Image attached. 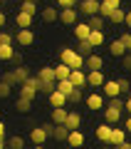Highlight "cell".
I'll return each instance as SVG.
<instances>
[{"instance_id": "6da1fadb", "label": "cell", "mask_w": 131, "mask_h": 149, "mask_svg": "<svg viewBox=\"0 0 131 149\" xmlns=\"http://www.w3.org/2000/svg\"><path fill=\"white\" fill-rule=\"evenodd\" d=\"M59 62L67 65L69 70H84V57L77 52V50H72V47H62V52H59Z\"/></svg>"}, {"instance_id": "7a4b0ae2", "label": "cell", "mask_w": 131, "mask_h": 149, "mask_svg": "<svg viewBox=\"0 0 131 149\" xmlns=\"http://www.w3.org/2000/svg\"><path fill=\"white\" fill-rule=\"evenodd\" d=\"M121 109H124V100H119V97L109 100V104H106V109H104V122L114 127V124L121 119Z\"/></svg>"}, {"instance_id": "3957f363", "label": "cell", "mask_w": 131, "mask_h": 149, "mask_svg": "<svg viewBox=\"0 0 131 149\" xmlns=\"http://www.w3.org/2000/svg\"><path fill=\"white\" fill-rule=\"evenodd\" d=\"M37 90H40V80H37V77H27V80L20 85V97L32 102L37 97Z\"/></svg>"}, {"instance_id": "277c9868", "label": "cell", "mask_w": 131, "mask_h": 149, "mask_svg": "<svg viewBox=\"0 0 131 149\" xmlns=\"http://www.w3.org/2000/svg\"><path fill=\"white\" fill-rule=\"evenodd\" d=\"M47 127H50V124H40V127H32V129H30V142H32V144H45V142L50 139Z\"/></svg>"}, {"instance_id": "5b68a950", "label": "cell", "mask_w": 131, "mask_h": 149, "mask_svg": "<svg viewBox=\"0 0 131 149\" xmlns=\"http://www.w3.org/2000/svg\"><path fill=\"white\" fill-rule=\"evenodd\" d=\"M15 42L22 45V47H30V45L35 42V30H32V27H27V30H17L15 32Z\"/></svg>"}, {"instance_id": "8992f818", "label": "cell", "mask_w": 131, "mask_h": 149, "mask_svg": "<svg viewBox=\"0 0 131 149\" xmlns=\"http://www.w3.org/2000/svg\"><path fill=\"white\" fill-rule=\"evenodd\" d=\"M99 5H101L99 0H82V3H79V10L87 17H92V15H99Z\"/></svg>"}, {"instance_id": "52a82bcc", "label": "cell", "mask_w": 131, "mask_h": 149, "mask_svg": "<svg viewBox=\"0 0 131 149\" xmlns=\"http://www.w3.org/2000/svg\"><path fill=\"white\" fill-rule=\"evenodd\" d=\"M104 82H106L104 70H92V72H87V85L89 87H101Z\"/></svg>"}, {"instance_id": "ba28073f", "label": "cell", "mask_w": 131, "mask_h": 149, "mask_svg": "<svg viewBox=\"0 0 131 149\" xmlns=\"http://www.w3.org/2000/svg\"><path fill=\"white\" fill-rule=\"evenodd\" d=\"M69 82H72V87H77V90H84V85H87V72H84V70H72V72H69Z\"/></svg>"}, {"instance_id": "9c48e42d", "label": "cell", "mask_w": 131, "mask_h": 149, "mask_svg": "<svg viewBox=\"0 0 131 149\" xmlns=\"http://www.w3.org/2000/svg\"><path fill=\"white\" fill-rule=\"evenodd\" d=\"M121 8V0H101V5H99V15L104 17H109L111 15V10H119Z\"/></svg>"}, {"instance_id": "30bf717a", "label": "cell", "mask_w": 131, "mask_h": 149, "mask_svg": "<svg viewBox=\"0 0 131 149\" xmlns=\"http://www.w3.org/2000/svg\"><path fill=\"white\" fill-rule=\"evenodd\" d=\"M84 70H104V57H101V55H94L92 52L89 57H84Z\"/></svg>"}, {"instance_id": "8fae6325", "label": "cell", "mask_w": 131, "mask_h": 149, "mask_svg": "<svg viewBox=\"0 0 131 149\" xmlns=\"http://www.w3.org/2000/svg\"><path fill=\"white\" fill-rule=\"evenodd\" d=\"M101 92H104V97H109V100L119 97V95H121V90H119V82H116V80H106L104 85H101Z\"/></svg>"}, {"instance_id": "7c38bea8", "label": "cell", "mask_w": 131, "mask_h": 149, "mask_svg": "<svg viewBox=\"0 0 131 149\" xmlns=\"http://www.w3.org/2000/svg\"><path fill=\"white\" fill-rule=\"evenodd\" d=\"M64 127L69 129V132H72V129H79L82 127V114H79V112H67V119H64Z\"/></svg>"}, {"instance_id": "4fadbf2b", "label": "cell", "mask_w": 131, "mask_h": 149, "mask_svg": "<svg viewBox=\"0 0 131 149\" xmlns=\"http://www.w3.org/2000/svg\"><path fill=\"white\" fill-rule=\"evenodd\" d=\"M59 20H62L64 25H77V10H74V5L72 8H62V10H59Z\"/></svg>"}, {"instance_id": "5bb4252c", "label": "cell", "mask_w": 131, "mask_h": 149, "mask_svg": "<svg viewBox=\"0 0 131 149\" xmlns=\"http://www.w3.org/2000/svg\"><path fill=\"white\" fill-rule=\"evenodd\" d=\"M67 144L72 149H79V147H84V134L79 132V129H72V132L67 134Z\"/></svg>"}, {"instance_id": "9a60e30c", "label": "cell", "mask_w": 131, "mask_h": 149, "mask_svg": "<svg viewBox=\"0 0 131 149\" xmlns=\"http://www.w3.org/2000/svg\"><path fill=\"white\" fill-rule=\"evenodd\" d=\"M87 107L89 109H104V97L99 95V92H92V95H87Z\"/></svg>"}, {"instance_id": "2e32d148", "label": "cell", "mask_w": 131, "mask_h": 149, "mask_svg": "<svg viewBox=\"0 0 131 149\" xmlns=\"http://www.w3.org/2000/svg\"><path fill=\"white\" fill-rule=\"evenodd\" d=\"M67 134H69V129L64 127V124H52V132H50V137H52L54 142H67Z\"/></svg>"}, {"instance_id": "e0dca14e", "label": "cell", "mask_w": 131, "mask_h": 149, "mask_svg": "<svg viewBox=\"0 0 131 149\" xmlns=\"http://www.w3.org/2000/svg\"><path fill=\"white\" fill-rule=\"evenodd\" d=\"M87 40H89L92 47H101V45H104V40H106V35H104V30H92Z\"/></svg>"}, {"instance_id": "ac0fdd59", "label": "cell", "mask_w": 131, "mask_h": 149, "mask_svg": "<svg viewBox=\"0 0 131 149\" xmlns=\"http://www.w3.org/2000/svg\"><path fill=\"white\" fill-rule=\"evenodd\" d=\"M47 100H50V104H52V109H54V107H67V97H64L62 92H57V90L50 92Z\"/></svg>"}, {"instance_id": "d6986e66", "label": "cell", "mask_w": 131, "mask_h": 149, "mask_svg": "<svg viewBox=\"0 0 131 149\" xmlns=\"http://www.w3.org/2000/svg\"><path fill=\"white\" fill-rule=\"evenodd\" d=\"M15 25L20 27V30H27V27H32V15H27V13H17L15 15Z\"/></svg>"}, {"instance_id": "ffe728a7", "label": "cell", "mask_w": 131, "mask_h": 149, "mask_svg": "<svg viewBox=\"0 0 131 149\" xmlns=\"http://www.w3.org/2000/svg\"><path fill=\"white\" fill-rule=\"evenodd\" d=\"M121 142H126V132H124V129H116V127H111V137H109V144H111V147H119Z\"/></svg>"}, {"instance_id": "44dd1931", "label": "cell", "mask_w": 131, "mask_h": 149, "mask_svg": "<svg viewBox=\"0 0 131 149\" xmlns=\"http://www.w3.org/2000/svg\"><path fill=\"white\" fill-rule=\"evenodd\" d=\"M109 137H111V124H99V127H97V139H99V142H104V144H109Z\"/></svg>"}, {"instance_id": "7402d4cb", "label": "cell", "mask_w": 131, "mask_h": 149, "mask_svg": "<svg viewBox=\"0 0 131 149\" xmlns=\"http://www.w3.org/2000/svg\"><path fill=\"white\" fill-rule=\"evenodd\" d=\"M69 72H72V70L67 67V65H54V82H62V80H69Z\"/></svg>"}, {"instance_id": "603a6c76", "label": "cell", "mask_w": 131, "mask_h": 149, "mask_svg": "<svg viewBox=\"0 0 131 149\" xmlns=\"http://www.w3.org/2000/svg\"><path fill=\"white\" fill-rule=\"evenodd\" d=\"M89 32H92V27L87 25V22H77V25H74V37H77V40H87Z\"/></svg>"}, {"instance_id": "cb8c5ba5", "label": "cell", "mask_w": 131, "mask_h": 149, "mask_svg": "<svg viewBox=\"0 0 131 149\" xmlns=\"http://www.w3.org/2000/svg\"><path fill=\"white\" fill-rule=\"evenodd\" d=\"M37 80H42V82H54V67H50V65L40 67V72H37Z\"/></svg>"}, {"instance_id": "d4e9b609", "label": "cell", "mask_w": 131, "mask_h": 149, "mask_svg": "<svg viewBox=\"0 0 131 149\" xmlns=\"http://www.w3.org/2000/svg\"><path fill=\"white\" fill-rule=\"evenodd\" d=\"M42 20H45V22H54V20H59V10H57V8H52V5L42 8Z\"/></svg>"}, {"instance_id": "484cf974", "label": "cell", "mask_w": 131, "mask_h": 149, "mask_svg": "<svg viewBox=\"0 0 131 149\" xmlns=\"http://www.w3.org/2000/svg\"><path fill=\"white\" fill-rule=\"evenodd\" d=\"M12 74H15V85L20 87L22 82H25L27 77H30V70H27L25 65H20V67H15V70H12Z\"/></svg>"}, {"instance_id": "4316f807", "label": "cell", "mask_w": 131, "mask_h": 149, "mask_svg": "<svg viewBox=\"0 0 131 149\" xmlns=\"http://www.w3.org/2000/svg\"><path fill=\"white\" fill-rule=\"evenodd\" d=\"M67 107H54L52 109V124H64V119H67Z\"/></svg>"}, {"instance_id": "83f0119b", "label": "cell", "mask_w": 131, "mask_h": 149, "mask_svg": "<svg viewBox=\"0 0 131 149\" xmlns=\"http://www.w3.org/2000/svg\"><path fill=\"white\" fill-rule=\"evenodd\" d=\"M109 52L114 55V57H124V55H126V47H124L121 40H111V42H109Z\"/></svg>"}, {"instance_id": "f1b7e54d", "label": "cell", "mask_w": 131, "mask_h": 149, "mask_svg": "<svg viewBox=\"0 0 131 149\" xmlns=\"http://www.w3.org/2000/svg\"><path fill=\"white\" fill-rule=\"evenodd\" d=\"M124 17H126V10H111V15L106 17V22H111V25H124Z\"/></svg>"}, {"instance_id": "f546056e", "label": "cell", "mask_w": 131, "mask_h": 149, "mask_svg": "<svg viewBox=\"0 0 131 149\" xmlns=\"http://www.w3.org/2000/svg\"><path fill=\"white\" fill-rule=\"evenodd\" d=\"M87 25H89L92 30H104V27H106V20H104V17H101V15H92Z\"/></svg>"}, {"instance_id": "4dcf8cb0", "label": "cell", "mask_w": 131, "mask_h": 149, "mask_svg": "<svg viewBox=\"0 0 131 149\" xmlns=\"http://www.w3.org/2000/svg\"><path fill=\"white\" fill-rule=\"evenodd\" d=\"M5 149H25V139L17 137V134H12V137L8 139V147Z\"/></svg>"}, {"instance_id": "1f68e13d", "label": "cell", "mask_w": 131, "mask_h": 149, "mask_svg": "<svg viewBox=\"0 0 131 149\" xmlns=\"http://www.w3.org/2000/svg\"><path fill=\"white\" fill-rule=\"evenodd\" d=\"M92 50H94V47L89 45V40H79V45H77V52L82 55V57H89V55H92Z\"/></svg>"}, {"instance_id": "d6a6232c", "label": "cell", "mask_w": 131, "mask_h": 149, "mask_svg": "<svg viewBox=\"0 0 131 149\" xmlns=\"http://www.w3.org/2000/svg\"><path fill=\"white\" fill-rule=\"evenodd\" d=\"M12 55H15V50H12V45H0V60H5V62H10Z\"/></svg>"}, {"instance_id": "836d02e7", "label": "cell", "mask_w": 131, "mask_h": 149, "mask_svg": "<svg viewBox=\"0 0 131 149\" xmlns=\"http://www.w3.org/2000/svg\"><path fill=\"white\" fill-rule=\"evenodd\" d=\"M72 90H74V87H72V82H69V80L57 82V92H62L64 97H69V95H72Z\"/></svg>"}, {"instance_id": "e575fe53", "label": "cell", "mask_w": 131, "mask_h": 149, "mask_svg": "<svg viewBox=\"0 0 131 149\" xmlns=\"http://www.w3.org/2000/svg\"><path fill=\"white\" fill-rule=\"evenodd\" d=\"M15 109H17V112H30V109H32V102L17 97V100H15Z\"/></svg>"}, {"instance_id": "d590c367", "label": "cell", "mask_w": 131, "mask_h": 149, "mask_svg": "<svg viewBox=\"0 0 131 149\" xmlns=\"http://www.w3.org/2000/svg\"><path fill=\"white\" fill-rule=\"evenodd\" d=\"M84 100V95H82V90H77V87H74L72 90V95L67 97V104H79V102Z\"/></svg>"}, {"instance_id": "8d00e7d4", "label": "cell", "mask_w": 131, "mask_h": 149, "mask_svg": "<svg viewBox=\"0 0 131 149\" xmlns=\"http://www.w3.org/2000/svg\"><path fill=\"white\" fill-rule=\"evenodd\" d=\"M20 10L35 17V15H37V3H22V5H20Z\"/></svg>"}, {"instance_id": "74e56055", "label": "cell", "mask_w": 131, "mask_h": 149, "mask_svg": "<svg viewBox=\"0 0 131 149\" xmlns=\"http://www.w3.org/2000/svg\"><path fill=\"white\" fill-rule=\"evenodd\" d=\"M0 82H5V85H10V87H17V85H15V74H12V70L3 72V80H0Z\"/></svg>"}, {"instance_id": "f35d334b", "label": "cell", "mask_w": 131, "mask_h": 149, "mask_svg": "<svg viewBox=\"0 0 131 149\" xmlns=\"http://www.w3.org/2000/svg\"><path fill=\"white\" fill-rule=\"evenodd\" d=\"M119 40L124 42V47H126V55H131V32H124V35H121Z\"/></svg>"}, {"instance_id": "ab89813d", "label": "cell", "mask_w": 131, "mask_h": 149, "mask_svg": "<svg viewBox=\"0 0 131 149\" xmlns=\"http://www.w3.org/2000/svg\"><path fill=\"white\" fill-rule=\"evenodd\" d=\"M10 95H12V87L5 85V82H0V100H5V97H10Z\"/></svg>"}, {"instance_id": "60d3db41", "label": "cell", "mask_w": 131, "mask_h": 149, "mask_svg": "<svg viewBox=\"0 0 131 149\" xmlns=\"http://www.w3.org/2000/svg\"><path fill=\"white\" fill-rule=\"evenodd\" d=\"M0 45H12V35L8 30H0Z\"/></svg>"}, {"instance_id": "b9f144b4", "label": "cell", "mask_w": 131, "mask_h": 149, "mask_svg": "<svg viewBox=\"0 0 131 149\" xmlns=\"http://www.w3.org/2000/svg\"><path fill=\"white\" fill-rule=\"evenodd\" d=\"M116 82H119V90L121 92H131V82L126 80V77H121V80H116Z\"/></svg>"}, {"instance_id": "7bdbcfd3", "label": "cell", "mask_w": 131, "mask_h": 149, "mask_svg": "<svg viewBox=\"0 0 131 149\" xmlns=\"http://www.w3.org/2000/svg\"><path fill=\"white\" fill-rule=\"evenodd\" d=\"M121 70H126V72L131 70V55H124L121 57Z\"/></svg>"}, {"instance_id": "ee69618b", "label": "cell", "mask_w": 131, "mask_h": 149, "mask_svg": "<svg viewBox=\"0 0 131 149\" xmlns=\"http://www.w3.org/2000/svg\"><path fill=\"white\" fill-rule=\"evenodd\" d=\"M54 3L59 5V10H62V8H72V5H74L72 0H54Z\"/></svg>"}, {"instance_id": "f6af8a7d", "label": "cell", "mask_w": 131, "mask_h": 149, "mask_svg": "<svg viewBox=\"0 0 131 149\" xmlns=\"http://www.w3.org/2000/svg\"><path fill=\"white\" fill-rule=\"evenodd\" d=\"M12 62L20 67V65H22V55H20V52H15V55H12Z\"/></svg>"}, {"instance_id": "bcb514c9", "label": "cell", "mask_w": 131, "mask_h": 149, "mask_svg": "<svg viewBox=\"0 0 131 149\" xmlns=\"http://www.w3.org/2000/svg\"><path fill=\"white\" fill-rule=\"evenodd\" d=\"M124 132H131V114L126 117V122H124Z\"/></svg>"}, {"instance_id": "7dc6e473", "label": "cell", "mask_w": 131, "mask_h": 149, "mask_svg": "<svg viewBox=\"0 0 131 149\" xmlns=\"http://www.w3.org/2000/svg\"><path fill=\"white\" fill-rule=\"evenodd\" d=\"M114 149H131V142H129V139H126V142H121L119 147H114Z\"/></svg>"}, {"instance_id": "c3c4849f", "label": "cell", "mask_w": 131, "mask_h": 149, "mask_svg": "<svg viewBox=\"0 0 131 149\" xmlns=\"http://www.w3.org/2000/svg\"><path fill=\"white\" fill-rule=\"evenodd\" d=\"M0 142H5V124L0 122Z\"/></svg>"}, {"instance_id": "681fc988", "label": "cell", "mask_w": 131, "mask_h": 149, "mask_svg": "<svg viewBox=\"0 0 131 149\" xmlns=\"http://www.w3.org/2000/svg\"><path fill=\"white\" fill-rule=\"evenodd\" d=\"M5 20H8V17H5V13H3V8H0V27L5 25Z\"/></svg>"}, {"instance_id": "f907efd6", "label": "cell", "mask_w": 131, "mask_h": 149, "mask_svg": "<svg viewBox=\"0 0 131 149\" xmlns=\"http://www.w3.org/2000/svg\"><path fill=\"white\" fill-rule=\"evenodd\" d=\"M124 22H126V25L131 27V10H126V17H124Z\"/></svg>"}, {"instance_id": "816d5d0a", "label": "cell", "mask_w": 131, "mask_h": 149, "mask_svg": "<svg viewBox=\"0 0 131 149\" xmlns=\"http://www.w3.org/2000/svg\"><path fill=\"white\" fill-rule=\"evenodd\" d=\"M124 109H126V112H129V114H131V97H129V100L124 102Z\"/></svg>"}, {"instance_id": "f5cc1de1", "label": "cell", "mask_w": 131, "mask_h": 149, "mask_svg": "<svg viewBox=\"0 0 131 149\" xmlns=\"http://www.w3.org/2000/svg\"><path fill=\"white\" fill-rule=\"evenodd\" d=\"M32 149H47V147H45V144H35Z\"/></svg>"}, {"instance_id": "db71d44e", "label": "cell", "mask_w": 131, "mask_h": 149, "mask_svg": "<svg viewBox=\"0 0 131 149\" xmlns=\"http://www.w3.org/2000/svg\"><path fill=\"white\" fill-rule=\"evenodd\" d=\"M101 149H114V147H111V144H104V147H101Z\"/></svg>"}, {"instance_id": "11a10c76", "label": "cell", "mask_w": 131, "mask_h": 149, "mask_svg": "<svg viewBox=\"0 0 131 149\" xmlns=\"http://www.w3.org/2000/svg\"><path fill=\"white\" fill-rule=\"evenodd\" d=\"M22 3H37V0H22Z\"/></svg>"}, {"instance_id": "9f6ffc18", "label": "cell", "mask_w": 131, "mask_h": 149, "mask_svg": "<svg viewBox=\"0 0 131 149\" xmlns=\"http://www.w3.org/2000/svg\"><path fill=\"white\" fill-rule=\"evenodd\" d=\"M0 149H5V142H0Z\"/></svg>"}, {"instance_id": "6f0895ef", "label": "cell", "mask_w": 131, "mask_h": 149, "mask_svg": "<svg viewBox=\"0 0 131 149\" xmlns=\"http://www.w3.org/2000/svg\"><path fill=\"white\" fill-rule=\"evenodd\" d=\"M72 3H74V5H77V3H82V0H72Z\"/></svg>"}, {"instance_id": "680465c9", "label": "cell", "mask_w": 131, "mask_h": 149, "mask_svg": "<svg viewBox=\"0 0 131 149\" xmlns=\"http://www.w3.org/2000/svg\"><path fill=\"white\" fill-rule=\"evenodd\" d=\"M69 149H72V147H69Z\"/></svg>"}]
</instances>
